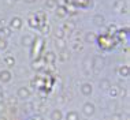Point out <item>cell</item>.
Here are the masks:
<instances>
[{
	"label": "cell",
	"instance_id": "ac0fdd59",
	"mask_svg": "<svg viewBox=\"0 0 130 120\" xmlns=\"http://www.w3.org/2000/svg\"><path fill=\"white\" fill-rule=\"evenodd\" d=\"M73 29H74V23H73V22H69V23H64V25H63V30H73Z\"/></svg>",
	"mask_w": 130,
	"mask_h": 120
},
{
	"label": "cell",
	"instance_id": "52a82bcc",
	"mask_svg": "<svg viewBox=\"0 0 130 120\" xmlns=\"http://www.w3.org/2000/svg\"><path fill=\"white\" fill-rule=\"evenodd\" d=\"M51 119L52 120H62V112L58 111V109H55V111L52 112V115H51Z\"/></svg>",
	"mask_w": 130,
	"mask_h": 120
},
{
	"label": "cell",
	"instance_id": "8992f818",
	"mask_svg": "<svg viewBox=\"0 0 130 120\" xmlns=\"http://www.w3.org/2000/svg\"><path fill=\"white\" fill-rule=\"evenodd\" d=\"M110 87H111V83H110V81H108V79H101L100 81V89L108 90Z\"/></svg>",
	"mask_w": 130,
	"mask_h": 120
},
{
	"label": "cell",
	"instance_id": "d4e9b609",
	"mask_svg": "<svg viewBox=\"0 0 130 120\" xmlns=\"http://www.w3.org/2000/svg\"><path fill=\"white\" fill-rule=\"evenodd\" d=\"M25 2H27V3H33L34 0H25Z\"/></svg>",
	"mask_w": 130,
	"mask_h": 120
},
{
	"label": "cell",
	"instance_id": "cb8c5ba5",
	"mask_svg": "<svg viewBox=\"0 0 130 120\" xmlns=\"http://www.w3.org/2000/svg\"><path fill=\"white\" fill-rule=\"evenodd\" d=\"M111 120H121V119H119V116L118 115H114V116H112V119Z\"/></svg>",
	"mask_w": 130,
	"mask_h": 120
},
{
	"label": "cell",
	"instance_id": "7c38bea8",
	"mask_svg": "<svg viewBox=\"0 0 130 120\" xmlns=\"http://www.w3.org/2000/svg\"><path fill=\"white\" fill-rule=\"evenodd\" d=\"M31 42H33V38H31L30 36H23L22 37V44L23 45H30Z\"/></svg>",
	"mask_w": 130,
	"mask_h": 120
},
{
	"label": "cell",
	"instance_id": "2e32d148",
	"mask_svg": "<svg viewBox=\"0 0 130 120\" xmlns=\"http://www.w3.org/2000/svg\"><path fill=\"white\" fill-rule=\"evenodd\" d=\"M2 33H3V37H8L10 36V34H11V27H3V29H2Z\"/></svg>",
	"mask_w": 130,
	"mask_h": 120
},
{
	"label": "cell",
	"instance_id": "44dd1931",
	"mask_svg": "<svg viewBox=\"0 0 130 120\" xmlns=\"http://www.w3.org/2000/svg\"><path fill=\"white\" fill-rule=\"evenodd\" d=\"M55 36H56V38H63V36H64V30H63V29H59V30H56Z\"/></svg>",
	"mask_w": 130,
	"mask_h": 120
},
{
	"label": "cell",
	"instance_id": "7a4b0ae2",
	"mask_svg": "<svg viewBox=\"0 0 130 120\" xmlns=\"http://www.w3.org/2000/svg\"><path fill=\"white\" fill-rule=\"evenodd\" d=\"M21 26H22V19L18 18V16H14L10 22V27L11 29H21Z\"/></svg>",
	"mask_w": 130,
	"mask_h": 120
},
{
	"label": "cell",
	"instance_id": "ba28073f",
	"mask_svg": "<svg viewBox=\"0 0 130 120\" xmlns=\"http://www.w3.org/2000/svg\"><path fill=\"white\" fill-rule=\"evenodd\" d=\"M67 120H79V116H78V113L77 112H69L67 113Z\"/></svg>",
	"mask_w": 130,
	"mask_h": 120
},
{
	"label": "cell",
	"instance_id": "4fadbf2b",
	"mask_svg": "<svg viewBox=\"0 0 130 120\" xmlns=\"http://www.w3.org/2000/svg\"><path fill=\"white\" fill-rule=\"evenodd\" d=\"M45 6H47L48 8H54V7L58 6V2H56V0H45Z\"/></svg>",
	"mask_w": 130,
	"mask_h": 120
},
{
	"label": "cell",
	"instance_id": "d6986e66",
	"mask_svg": "<svg viewBox=\"0 0 130 120\" xmlns=\"http://www.w3.org/2000/svg\"><path fill=\"white\" fill-rule=\"evenodd\" d=\"M108 90H110V96L111 97H117L118 96V87H110V89H108Z\"/></svg>",
	"mask_w": 130,
	"mask_h": 120
},
{
	"label": "cell",
	"instance_id": "6da1fadb",
	"mask_svg": "<svg viewBox=\"0 0 130 120\" xmlns=\"http://www.w3.org/2000/svg\"><path fill=\"white\" fill-rule=\"evenodd\" d=\"M82 112H84V115H86V116H92L94 113V105L92 102H85V104H84V108H82Z\"/></svg>",
	"mask_w": 130,
	"mask_h": 120
},
{
	"label": "cell",
	"instance_id": "5b68a950",
	"mask_svg": "<svg viewBox=\"0 0 130 120\" xmlns=\"http://www.w3.org/2000/svg\"><path fill=\"white\" fill-rule=\"evenodd\" d=\"M18 97L22 98V100L23 98H27L29 97V90H27L26 87H21V89L18 90Z\"/></svg>",
	"mask_w": 130,
	"mask_h": 120
},
{
	"label": "cell",
	"instance_id": "30bf717a",
	"mask_svg": "<svg viewBox=\"0 0 130 120\" xmlns=\"http://www.w3.org/2000/svg\"><path fill=\"white\" fill-rule=\"evenodd\" d=\"M93 22L96 25H103L104 23V18L101 15H94L93 16Z\"/></svg>",
	"mask_w": 130,
	"mask_h": 120
},
{
	"label": "cell",
	"instance_id": "e0dca14e",
	"mask_svg": "<svg viewBox=\"0 0 130 120\" xmlns=\"http://www.w3.org/2000/svg\"><path fill=\"white\" fill-rule=\"evenodd\" d=\"M7 48V41L4 40V37H0V51H4Z\"/></svg>",
	"mask_w": 130,
	"mask_h": 120
},
{
	"label": "cell",
	"instance_id": "ffe728a7",
	"mask_svg": "<svg viewBox=\"0 0 130 120\" xmlns=\"http://www.w3.org/2000/svg\"><path fill=\"white\" fill-rule=\"evenodd\" d=\"M94 40H96V34H94V33H86V41L92 42Z\"/></svg>",
	"mask_w": 130,
	"mask_h": 120
},
{
	"label": "cell",
	"instance_id": "8fae6325",
	"mask_svg": "<svg viewBox=\"0 0 130 120\" xmlns=\"http://www.w3.org/2000/svg\"><path fill=\"white\" fill-rule=\"evenodd\" d=\"M119 74H121L122 76H127L129 75V67L127 66H123L119 68Z\"/></svg>",
	"mask_w": 130,
	"mask_h": 120
},
{
	"label": "cell",
	"instance_id": "484cf974",
	"mask_svg": "<svg viewBox=\"0 0 130 120\" xmlns=\"http://www.w3.org/2000/svg\"><path fill=\"white\" fill-rule=\"evenodd\" d=\"M0 120H4V119H2V117H0Z\"/></svg>",
	"mask_w": 130,
	"mask_h": 120
},
{
	"label": "cell",
	"instance_id": "277c9868",
	"mask_svg": "<svg viewBox=\"0 0 130 120\" xmlns=\"http://www.w3.org/2000/svg\"><path fill=\"white\" fill-rule=\"evenodd\" d=\"M0 81H2V82H4V83L10 82V81H11V72L7 71V70L2 71V72H0Z\"/></svg>",
	"mask_w": 130,
	"mask_h": 120
},
{
	"label": "cell",
	"instance_id": "9c48e42d",
	"mask_svg": "<svg viewBox=\"0 0 130 120\" xmlns=\"http://www.w3.org/2000/svg\"><path fill=\"white\" fill-rule=\"evenodd\" d=\"M66 15H67L66 8H64V7H59V8H58V16H59V18H64Z\"/></svg>",
	"mask_w": 130,
	"mask_h": 120
},
{
	"label": "cell",
	"instance_id": "5bb4252c",
	"mask_svg": "<svg viewBox=\"0 0 130 120\" xmlns=\"http://www.w3.org/2000/svg\"><path fill=\"white\" fill-rule=\"evenodd\" d=\"M55 44H56V47H58L59 49H63V48L66 47V44H64V41H63V38H58Z\"/></svg>",
	"mask_w": 130,
	"mask_h": 120
},
{
	"label": "cell",
	"instance_id": "603a6c76",
	"mask_svg": "<svg viewBox=\"0 0 130 120\" xmlns=\"http://www.w3.org/2000/svg\"><path fill=\"white\" fill-rule=\"evenodd\" d=\"M59 57H60L62 62H66V59H67V55H66V53H60V56H59Z\"/></svg>",
	"mask_w": 130,
	"mask_h": 120
},
{
	"label": "cell",
	"instance_id": "3957f363",
	"mask_svg": "<svg viewBox=\"0 0 130 120\" xmlns=\"http://www.w3.org/2000/svg\"><path fill=\"white\" fill-rule=\"evenodd\" d=\"M81 93L84 94V96H89L90 93H92V85L90 83H82L81 85Z\"/></svg>",
	"mask_w": 130,
	"mask_h": 120
},
{
	"label": "cell",
	"instance_id": "7402d4cb",
	"mask_svg": "<svg viewBox=\"0 0 130 120\" xmlns=\"http://www.w3.org/2000/svg\"><path fill=\"white\" fill-rule=\"evenodd\" d=\"M47 57H48V62H50V63H54L55 62V53H52V52H48Z\"/></svg>",
	"mask_w": 130,
	"mask_h": 120
},
{
	"label": "cell",
	"instance_id": "9a60e30c",
	"mask_svg": "<svg viewBox=\"0 0 130 120\" xmlns=\"http://www.w3.org/2000/svg\"><path fill=\"white\" fill-rule=\"evenodd\" d=\"M4 63H6L7 66H10V67H11V66H14L15 60H14V57H11V56H7V57L4 59Z\"/></svg>",
	"mask_w": 130,
	"mask_h": 120
}]
</instances>
